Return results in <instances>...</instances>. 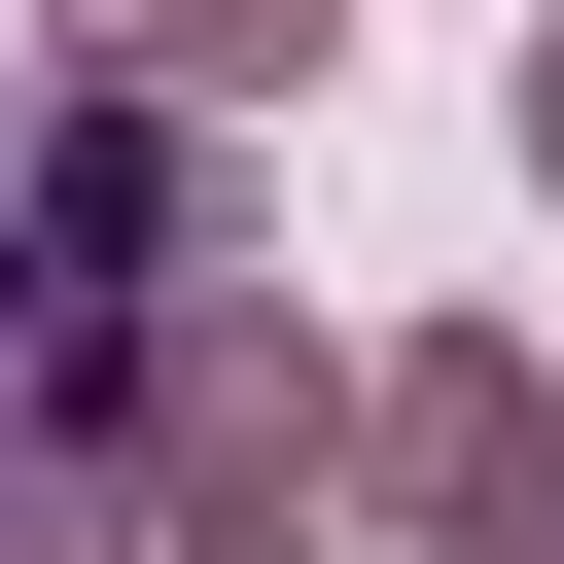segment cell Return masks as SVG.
Returning a JSON list of instances; mask_svg holds the SVG:
<instances>
[{
    "instance_id": "1",
    "label": "cell",
    "mask_w": 564,
    "mask_h": 564,
    "mask_svg": "<svg viewBox=\"0 0 564 564\" xmlns=\"http://www.w3.org/2000/svg\"><path fill=\"white\" fill-rule=\"evenodd\" d=\"M247 282L282 247H247L212 106H141V70L0 106V564H141L176 529V388H212Z\"/></svg>"
},
{
    "instance_id": "2",
    "label": "cell",
    "mask_w": 564,
    "mask_h": 564,
    "mask_svg": "<svg viewBox=\"0 0 564 564\" xmlns=\"http://www.w3.org/2000/svg\"><path fill=\"white\" fill-rule=\"evenodd\" d=\"M352 494H388V564H564V352L529 317H423L352 388Z\"/></svg>"
},
{
    "instance_id": "3",
    "label": "cell",
    "mask_w": 564,
    "mask_h": 564,
    "mask_svg": "<svg viewBox=\"0 0 564 564\" xmlns=\"http://www.w3.org/2000/svg\"><path fill=\"white\" fill-rule=\"evenodd\" d=\"M70 70H141V106H317L352 0H70Z\"/></svg>"
},
{
    "instance_id": "4",
    "label": "cell",
    "mask_w": 564,
    "mask_h": 564,
    "mask_svg": "<svg viewBox=\"0 0 564 564\" xmlns=\"http://www.w3.org/2000/svg\"><path fill=\"white\" fill-rule=\"evenodd\" d=\"M529 176H564V35H529Z\"/></svg>"
}]
</instances>
